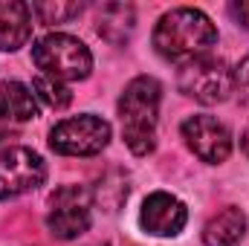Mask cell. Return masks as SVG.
Masks as SVG:
<instances>
[{"instance_id":"cell-1","label":"cell","mask_w":249,"mask_h":246,"mask_svg":"<svg viewBox=\"0 0 249 246\" xmlns=\"http://www.w3.org/2000/svg\"><path fill=\"white\" fill-rule=\"evenodd\" d=\"M214 44H217V26L206 12L191 6L165 12L154 26V50L165 61L188 64L209 55Z\"/></svg>"},{"instance_id":"cell-2","label":"cell","mask_w":249,"mask_h":246,"mask_svg":"<svg viewBox=\"0 0 249 246\" xmlns=\"http://www.w3.org/2000/svg\"><path fill=\"white\" fill-rule=\"evenodd\" d=\"M160 99H162V87L151 75H136L119 96V119H122L124 145L136 157L151 154L157 145Z\"/></svg>"},{"instance_id":"cell-3","label":"cell","mask_w":249,"mask_h":246,"mask_svg":"<svg viewBox=\"0 0 249 246\" xmlns=\"http://www.w3.org/2000/svg\"><path fill=\"white\" fill-rule=\"evenodd\" d=\"M32 61L41 70V75L58 78V81H84L93 70V55L87 50L84 41L64 35V32H53L47 38H41L32 47Z\"/></svg>"},{"instance_id":"cell-4","label":"cell","mask_w":249,"mask_h":246,"mask_svg":"<svg viewBox=\"0 0 249 246\" xmlns=\"http://www.w3.org/2000/svg\"><path fill=\"white\" fill-rule=\"evenodd\" d=\"M177 87L200 105H220L235 90V72L223 58L203 55L180 67Z\"/></svg>"},{"instance_id":"cell-5","label":"cell","mask_w":249,"mask_h":246,"mask_svg":"<svg viewBox=\"0 0 249 246\" xmlns=\"http://www.w3.org/2000/svg\"><path fill=\"white\" fill-rule=\"evenodd\" d=\"M93 223V191L87 185H61L50 197L47 229L58 241L81 238Z\"/></svg>"},{"instance_id":"cell-6","label":"cell","mask_w":249,"mask_h":246,"mask_svg":"<svg viewBox=\"0 0 249 246\" xmlns=\"http://www.w3.org/2000/svg\"><path fill=\"white\" fill-rule=\"evenodd\" d=\"M110 142V124L102 116L81 113L64 119L50 130V148L64 157H96Z\"/></svg>"},{"instance_id":"cell-7","label":"cell","mask_w":249,"mask_h":246,"mask_svg":"<svg viewBox=\"0 0 249 246\" xmlns=\"http://www.w3.org/2000/svg\"><path fill=\"white\" fill-rule=\"evenodd\" d=\"M47 180V162L32 148H9L0 154V200L35 191Z\"/></svg>"},{"instance_id":"cell-8","label":"cell","mask_w":249,"mask_h":246,"mask_svg":"<svg viewBox=\"0 0 249 246\" xmlns=\"http://www.w3.org/2000/svg\"><path fill=\"white\" fill-rule=\"evenodd\" d=\"M180 130H183L186 145L194 151V157H200L209 165H217L232 154V133L214 116H206V113L188 116Z\"/></svg>"},{"instance_id":"cell-9","label":"cell","mask_w":249,"mask_h":246,"mask_svg":"<svg viewBox=\"0 0 249 246\" xmlns=\"http://www.w3.org/2000/svg\"><path fill=\"white\" fill-rule=\"evenodd\" d=\"M188 209L186 203L168 191H154L145 197L139 211V226L154 238H174L186 229Z\"/></svg>"},{"instance_id":"cell-10","label":"cell","mask_w":249,"mask_h":246,"mask_svg":"<svg viewBox=\"0 0 249 246\" xmlns=\"http://www.w3.org/2000/svg\"><path fill=\"white\" fill-rule=\"evenodd\" d=\"M32 35V6L23 0H0V50L15 53Z\"/></svg>"},{"instance_id":"cell-11","label":"cell","mask_w":249,"mask_h":246,"mask_svg":"<svg viewBox=\"0 0 249 246\" xmlns=\"http://www.w3.org/2000/svg\"><path fill=\"white\" fill-rule=\"evenodd\" d=\"M247 235V214L238 206H226L220 214H214L203 229L206 246H238Z\"/></svg>"},{"instance_id":"cell-12","label":"cell","mask_w":249,"mask_h":246,"mask_svg":"<svg viewBox=\"0 0 249 246\" xmlns=\"http://www.w3.org/2000/svg\"><path fill=\"white\" fill-rule=\"evenodd\" d=\"M35 116H38L35 93L20 81H3L0 84V119H6V122H29Z\"/></svg>"},{"instance_id":"cell-13","label":"cell","mask_w":249,"mask_h":246,"mask_svg":"<svg viewBox=\"0 0 249 246\" xmlns=\"http://www.w3.org/2000/svg\"><path fill=\"white\" fill-rule=\"evenodd\" d=\"M113 29H119V44L130 35L133 29V9L127 3H107L99 12V35L113 41Z\"/></svg>"},{"instance_id":"cell-14","label":"cell","mask_w":249,"mask_h":246,"mask_svg":"<svg viewBox=\"0 0 249 246\" xmlns=\"http://www.w3.org/2000/svg\"><path fill=\"white\" fill-rule=\"evenodd\" d=\"M32 93H35V99H41L47 107H53V110H64L70 102H72V93H70V87L58 81V78H50V75H35V81H32Z\"/></svg>"},{"instance_id":"cell-15","label":"cell","mask_w":249,"mask_h":246,"mask_svg":"<svg viewBox=\"0 0 249 246\" xmlns=\"http://www.w3.org/2000/svg\"><path fill=\"white\" fill-rule=\"evenodd\" d=\"M32 12L38 15V20L41 23H47V26H58V23H67V20H72V18H78L81 12H84V3H78V0H50V3H32Z\"/></svg>"},{"instance_id":"cell-16","label":"cell","mask_w":249,"mask_h":246,"mask_svg":"<svg viewBox=\"0 0 249 246\" xmlns=\"http://www.w3.org/2000/svg\"><path fill=\"white\" fill-rule=\"evenodd\" d=\"M235 90L244 96V102L249 105V55L238 64V70H235Z\"/></svg>"},{"instance_id":"cell-17","label":"cell","mask_w":249,"mask_h":246,"mask_svg":"<svg viewBox=\"0 0 249 246\" xmlns=\"http://www.w3.org/2000/svg\"><path fill=\"white\" fill-rule=\"evenodd\" d=\"M229 15L238 20V26H247L249 29V3H232L229 6Z\"/></svg>"},{"instance_id":"cell-18","label":"cell","mask_w":249,"mask_h":246,"mask_svg":"<svg viewBox=\"0 0 249 246\" xmlns=\"http://www.w3.org/2000/svg\"><path fill=\"white\" fill-rule=\"evenodd\" d=\"M241 148H244V154L249 157V124H247V130H244V136H241Z\"/></svg>"}]
</instances>
